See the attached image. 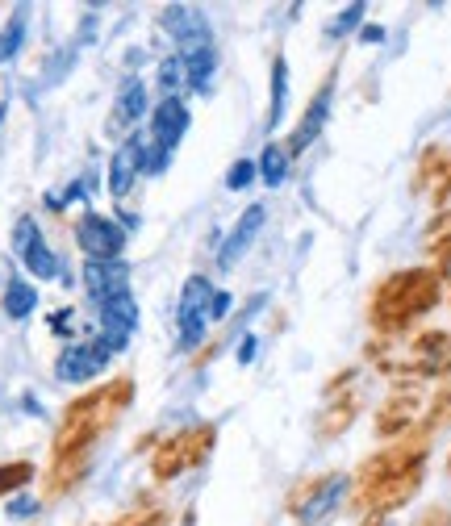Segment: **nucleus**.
<instances>
[{
    "label": "nucleus",
    "instance_id": "1",
    "mask_svg": "<svg viewBox=\"0 0 451 526\" xmlns=\"http://www.w3.org/2000/svg\"><path fill=\"white\" fill-rule=\"evenodd\" d=\"M443 301V276L426 263V268H401L385 276L372 289L368 301V326L376 339H401L406 330H414L418 318H426Z\"/></svg>",
    "mask_w": 451,
    "mask_h": 526
},
{
    "label": "nucleus",
    "instance_id": "2",
    "mask_svg": "<svg viewBox=\"0 0 451 526\" xmlns=\"http://www.w3.org/2000/svg\"><path fill=\"white\" fill-rule=\"evenodd\" d=\"M130 401H134V376H113L109 385H97V389L80 393L76 401H67L59 430H55V443H51V460L92 451L105 430H113V422L122 418Z\"/></svg>",
    "mask_w": 451,
    "mask_h": 526
},
{
    "label": "nucleus",
    "instance_id": "3",
    "mask_svg": "<svg viewBox=\"0 0 451 526\" xmlns=\"http://www.w3.org/2000/svg\"><path fill=\"white\" fill-rule=\"evenodd\" d=\"M422 401H426V393H422L418 380H393L389 397L381 401V410H376V418H372L376 439L393 443V439L406 435V430H414L418 414H422Z\"/></svg>",
    "mask_w": 451,
    "mask_h": 526
},
{
    "label": "nucleus",
    "instance_id": "4",
    "mask_svg": "<svg viewBox=\"0 0 451 526\" xmlns=\"http://www.w3.org/2000/svg\"><path fill=\"white\" fill-rule=\"evenodd\" d=\"M343 472H322V476H301V481L289 489V497H284V510H289L293 518H305V522H318L330 514V506L339 501L343 493Z\"/></svg>",
    "mask_w": 451,
    "mask_h": 526
},
{
    "label": "nucleus",
    "instance_id": "5",
    "mask_svg": "<svg viewBox=\"0 0 451 526\" xmlns=\"http://www.w3.org/2000/svg\"><path fill=\"white\" fill-rule=\"evenodd\" d=\"M76 238H80V251L88 255V263H117L122 259V247H126L122 226L101 218V213H84L76 226Z\"/></svg>",
    "mask_w": 451,
    "mask_h": 526
},
{
    "label": "nucleus",
    "instance_id": "6",
    "mask_svg": "<svg viewBox=\"0 0 451 526\" xmlns=\"http://www.w3.org/2000/svg\"><path fill=\"white\" fill-rule=\"evenodd\" d=\"M335 80H339V63H330V71H326V80H322V88L310 97V105H305V113H301V126L293 130V138L284 142V155L289 159H297L310 142L322 134V126H326V113H330V101H335Z\"/></svg>",
    "mask_w": 451,
    "mask_h": 526
},
{
    "label": "nucleus",
    "instance_id": "7",
    "mask_svg": "<svg viewBox=\"0 0 451 526\" xmlns=\"http://www.w3.org/2000/svg\"><path fill=\"white\" fill-rule=\"evenodd\" d=\"M17 255L30 268V276H38V280H55L59 276V259H55L51 247H46V238H42V230H38L34 218H21L17 222Z\"/></svg>",
    "mask_w": 451,
    "mask_h": 526
},
{
    "label": "nucleus",
    "instance_id": "8",
    "mask_svg": "<svg viewBox=\"0 0 451 526\" xmlns=\"http://www.w3.org/2000/svg\"><path fill=\"white\" fill-rule=\"evenodd\" d=\"M109 347L97 339V343H84V347H67L59 360H55V376L67 380V385H84L88 376H97L105 364H109Z\"/></svg>",
    "mask_w": 451,
    "mask_h": 526
},
{
    "label": "nucleus",
    "instance_id": "9",
    "mask_svg": "<svg viewBox=\"0 0 451 526\" xmlns=\"http://www.w3.org/2000/svg\"><path fill=\"white\" fill-rule=\"evenodd\" d=\"M422 481H426V464H418V468H406V472H397V476H389V481L372 493V501H368V510L372 514H393V510H401V506H410V501L418 497V489H422Z\"/></svg>",
    "mask_w": 451,
    "mask_h": 526
},
{
    "label": "nucleus",
    "instance_id": "10",
    "mask_svg": "<svg viewBox=\"0 0 451 526\" xmlns=\"http://www.w3.org/2000/svg\"><path fill=\"white\" fill-rule=\"evenodd\" d=\"M184 130H188V109H184L180 97H168V101H159V109H155V117H151L147 142H151V147L159 151V159H163L168 151H176V142L184 138Z\"/></svg>",
    "mask_w": 451,
    "mask_h": 526
},
{
    "label": "nucleus",
    "instance_id": "11",
    "mask_svg": "<svg viewBox=\"0 0 451 526\" xmlns=\"http://www.w3.org/2000/svg\"><path fill=\"white\" fill-rule=\"evenodd\" d=\"M360 410H364V393H360V389L335 397V401H330L326 410H322V418H318V439H322V443H335L339 435H347L351 422L360 418Z\"/></svg>",
    "mask_w": 451,
    "mask_h": 526
},
{
    "label": "nucleus",
    "instance_id": "12",
    "mask_svg": "<svg viewBox=\"0 0 451 526\" xmlns=\"http://www.w3.org/2000/svg\"><path fill=\"white\" fill-rule=\"evenodd\" d=\"M101 318H105V334H101V343H105L109 351H122V347H126V339H130V330H134V322H138L130 293H117V297L101 301Z\"/></svg>",
    "mask_w": 451,
    "mask_h": 526
},
{
    "label": "nucleus",
    "instance_id": "13",
    "mask_svg": "<svg viewBox=\"0 0 451 526\" xmlns=\"http://www.w3.org/2000/svg\"><path fill=\"white\" fill-rule=\"evenodd\" d=\"M88 464H92V451H76V456H59V460H51V472H46V489H42V497L51 501V497H63L67 489H76V485L84 481Z\"/></svg>",
    "mask_w": 451,
    "mask_h": 526
},
{
    "label": "nucleus",
    "instance_id": "14",
    "mask_svg": "<svg viewBox=\"0 0 451 526\" xmlns=\"http://www.w3.org/2000/svg\"><path fill=\"white\" fill-rule=\"evenodd\" d=\"M259 226H264V205H251V209H243L239 226H234V230H230V238L222 243V255H218V263H222V268H234V263H239V255L251 247V238L259 234Z\"/></svg>",
    "mask_w": 451,
    "mask_h": 526
},
{
    "label": "nucleus",
    "instance_id": "15",
    "mask_svg": "<svg viewBox=\"0 0 451 526\" xmlns=\"http://www.w3.org/2000/svg\"><path fill=\"white\" fill-rule=\"evenodd\" d=\"M142 172V138H130L122 151L113 155L109 163V188H113V197H126L130 188H134V176Z\"/></svg>",
    "mask_w": 451,
    "mask_h": 526
},
{
    "label": "nucleus",
    "instance_id": "16",
    "mask_svg": "<svg viewBox=\"0 0 451 526\" xmlns=\"http://www.w3.org/2000/svg\"><path fill=\"white\" fill-rule=\"evenodd\" d=\"M84 284L97 301H109L117 293H126V268L122 263H84Z\"/></svg>",
    "mask_w": 451,
    "mask_h": 526
},
{
    "label": "nucleus",
    "instance_id": "17",
    "mask_svg": "<svg viewBox=\"0 0 451 526\" xmlns=\"http://www.w3.org/2000/svg\"><path fill=\"white\" fill-rule=\"evenodd\" d=\"M180 472H188L184 468V430H176V435H168L159 447H155V456H151V476L159 485H168V481H176Z\"/></svg>",
    "mask_w": 451,
    "mask_h": 526
},
{
    "label": "nucleus",
    "instance_id": "18",
    "mask_svg": "<svg viewBox=\"0 0 451 526\" xmlns=\"http://www.w3.org/2000/svg\"><path fill=\"white\" fill-rule=\"evenodd\" d=\"M213 443H218V426L201 422V426H188L184 430V468H201L209 460Z\"/></svg>",
    "mask_w": 451,
    "mask_h": 526
},
{
    "label": "nucleus",
    "instance_id": "19",
    "mask_svg": "<svg viewBox=\"0 0 451 526\" xmlns=\"http://www.w3.org/2000/svg\"><path fill=\"white\" fill-rule=\"evenodd\" d=\"M447 159H451V151L447 147H426L422 151V159H418V167H414V193H431V188L439 184V176H443V167H447Z\"/></svg>",
    "mask_w": 451,
    "mask_h": 526
},
{
    "label": "nucleus",
    "instance_id": "20",
    "mask_svg": "<svg viewBox=\"0 0 451 526\" xmlns=\"http://www.w3.org/2000/svg\"><path fill=\"white\" fill-rule=\"evenodd\" d=\"M289 155H284V142H268L264 147V155H259V180H264L268 188H280L284 184V176H289Z\"/></svg>",
    "mask_w": 451,
    "mask_h": 526
},
{
    "label": "nucleus",
    "instance_id": "21",
    "mask_svg": "<svg viewBox=\"0 0 451 526\" xmlns=\"http://www.w3.org/2000/svg\"><path fill=\"white\" fill-rule=\"evenodd\" d=\"M142 113H147V88H142L138 80H130V84L122 88V97H117L113 117H117V126H134Z\"/></svg>",
    "mask_w": 451,
    "mask_h": 526
},
{
    "label": "nucleus",
    "instance_id": "22",
    "mask_svg": "<svg viewBox=\"0 0 451 526\" xmlns=\"http://www.w3.org/2000/svg\"><path fill=\"white\" fill-rule=\"evenodd\" d=\"M180 63H184V84L205 88V80L213 76V63H218V55H213V46H201V51L180 55Z\"/></svg>",
    "mask_w": 451,
    "mask_h": 526
},
{
    "label": "nucleus",
    "instance_id": "23",
    "mask_svg": "<svg viewBox=\"0 0 451 526\" xmlns=\"http://www.w3.org/2000/svg\"><path fill=\"white\" fill-rule=\"evenodd\" d=\"M38 305V293H34V284H21V280H9V289H5V314L9 318H30V309Z\"/></svg>",
    "mask_w": 451,
    "mask_h": 526
},
{
    "label": "nucleus",
    "instance_id": "24",
    "mask_svg": "<svg viewBox=\"0 0 451 526\" xmlns=\"http://www.w3.org/2000/svg\"><path fill=\"white\" fill-rule=\"evenodd\" d=\"M34 464L30 460H9V464H0V497H9L17 489H26L34 481Z\"/></svg>",
    "mask_w": 451,
    "mask_h": 526
},
{
    "label": "nucleus",
    "instance_id": "25",
    "mask_svg": "<svg viewBox=\"0 0 451 526\" xmlns=\"http://www.w3.org/2000/svg\"><path fill=\"white\" fill-rule=\"evenodd\" d=\"M284 92H289V63L276 55V59H272V105H268V126L280 122V113H284Z\"/></svg>",
    "mask_w": 451,
    "mask_h": 526
},
{
    "label": "nucleus",
    "instance_id": "26",
    "mask_svg": "<svg viewBox=\"0 0 451 526\" xmlns=\"http://www.w3.org/2000/svg\"><path fill=\"white\" fill-rule=\"evenodd\" d=\"M422 422L431 426V430H439L443 422H451V385H439V393H435L431 401H426Z\"/></svg>",
    "mask_w": 451,
    "mask_h": 526
},
{
    "label": "nucleus",
    "instance_id": "27",
    "mask_svg": "<svg viewBox=\"0 0 451 526\" xmlns=\"http://www.w3.org/2000/svg\"><path fill=\"white\" fill-rule=\"evenodd\" d=\"M163 510H130V514H122V518H113L109 526H163Z\"/></svg>",
    "mask_w": 451,
    "mask_h": 526
},
{
    "label": "nucleus",
    "instance_id": "28",
    "mask_svg": "<svg viewBox=\"0 0 451 526\" xmlns=\"http://www.w3.org/2000/svg\"><path fill=\"white\" fill-rule=\"evenodd\" d=\"M431 201H435V209H439V213H443V209H451V159H447V167H443L439 184L431 188Z\"/></svg>",
    "mask_w": 451,
    "mask_h": 526
},
{
    "label": "nucleus",
    "instance_id": "29",
    "mask_svg": "<svg viewBox=\"0 0 451 526\" xmlns=\"http://www.w3.org/2000/svg\"><path fill=\"white\" fill-rule=\"evenodd\" d=\"M251 180H255V159H239V163L230 167V176H226L230 188H247Z\"/></svg>",
    "mask_w": 451,
    "mask_h": 526
},
{
    "label": "nucleus",
    "instance_id": "30",
    "mask_svg": "<svg viewBox=\"0 0 451 526\" xmlns=\"http://www.w3.org/2000/svg\"><path fill=\"white\" fill-rule=\"evenodd\" d=\"M351 380H355V368H343V372H335L326 380V397L335 401V397H343V393H351Z\"/></svg>",
    "mask_w": 451,
    "mask_h": 526
},
{
    "label": "nucleus",
    "instance_id": "31",
    "mask_svg": "<svg viewBox=\"0 0 451 526\" xmlns=\"http://www.w3.org/2000/svg\"><path fill=\"white\" fill-rule=\"evenodd\" d=\"M17 42H21V17H13V21H9V30L0 34V59H9V55L17 51Z\"/></svg>",
    "mask_w": 451,
    "mask_h": 526
},
{
    "label": "nucleus",
    "instance_id": "32",
    "mask_svg": "<svg viewBox=\"0 0 451 526\" xmlns=\"http://www.w3.org/2000/svg\"><path fill=\"white\" fill-rule=\"evenodd\" d=\"M410 526H451V510L447 506H431L422 518H414Z\"/></svg>",
    "mask_w": 451,
    "mask_h": 526
},
{
    "label": "nucleus",
    "instance_id": "33",
    "mask_svg": "<svg viewBox=\"0 0 451 526\" xmlns=\"http://www.w3.org/2000/svg\"><path fill=\"white\" fill-rule=\"evenodd\" d=\"M159 76H163V88H176V84L184 80V63H180V59H168V63L159 67Z\"/></svg>",
    "mask_w": 451,
    "mask_h": 526
},
{
    "label": "nucleus",
    "instance_id": "34",
    "mask_svg": "<svg viewBox=\"0 0 451 526\" xmlns=\"http://www.w3.org/2000/svg\"><path fill=\"white\" fill-rule=\"evenodd\" d=\"M230 309V293H213V305H209V322H222Z\"/></svg>",
    "mask_w": 451,
    "mask_h": 526
},
{
    "label": "nucleus",
    "instance_id": "35",
    "mask_svg": "<svg viewBox=\"0 0 451 526\" xmlns=\"http://www.w3.org/2000/svg\"><path fill=\"white\" fill-rule=\"evenodd\" d=\"M355 526H389V518H385V514H372V510H368V514H360V522H355Z\"/></svg>",
    "mask_w": 451,
    "mask_h": 526
},
{
    "label": "nucleus",
    "instance_id": "36",
    "mask_svg": "<svg viewBox=\"0 0 451 526\" xmlns=\"http://www.w3.org/2000/svg\"><path fill=\"white\" fill-rule=\"evenodd\" d=\"M251 351H255V339H247V343H243V351H239V360H243V364L251 360Z\"/></svg>",
    "mask_w": 451,
    "mask_h": 526
},
{
    "label": "nucleus",
    "instance_id": "37",
    "mask_svg": "<svg viewBox=\"0 0 451 526\" xmlns=\"http://www.w3.org/2000/svg\"><path fill=\"white\" fill-rule=\"evenodd\" d=\"M447 476H451V456H447Z\"/></svg>",
    "mask_w": 451,
    "mask_h": 526
}]
</instances>
